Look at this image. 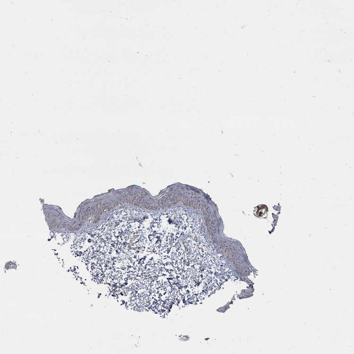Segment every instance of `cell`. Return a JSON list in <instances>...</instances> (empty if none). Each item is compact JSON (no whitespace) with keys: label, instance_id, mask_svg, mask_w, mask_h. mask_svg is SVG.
Returning a JSON list of instances; mask_svg holds the SVG:
<instances>
[{"label":"cell","instance_id":"6da1fadb","mask_svg":"<svg viewBox=\"0 0 354 354\" xmlns=\"http://www.w3.org/2000/svg\"><path fill=\"white\" fill-rule=\"evenodd\" d=\"M257 208L258 209L256 210V212L255 214L256 216L258 217L263 216L266 213H267L268 211V208L266 205L259 206Z\"/></svg>","mask_w":354,"mask_h":354}]
</instances>
